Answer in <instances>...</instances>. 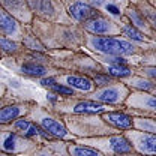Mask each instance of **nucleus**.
I'll return each mask as SVG.
<instances>
[{
  "instance_id": "nucleus-5",
  "label": "nucleus",
  "mask_w": 156,
  "mask_h": 156,
  "mask_svg": "<svg viewBox=\"0 0 156 156\" xmlns=\"http://www.w3.org/2000/svg\"><path fill=\"white\" fill-rule=\"evenodd\" d=\"M84 27H86L89 32H92V33L102 35V33H107V32L110 30V23L102 18H93V20L86 21Z\"/></svg>"
},
{
  "instance_id": "nucleus-28",
  "label": "nucleus",
  "mask_w": 156,
  "mask_h": 156,
  "mask_svg": "<svg viewBox=\"0 0 156 156\" xmlns=\"http://www.w3.org/2000/svg\"><path fill=\"white\" fill-rule=\"evenodd\" d=\"M149 107H152L153 110H156V98H152V99H149Z\"/></svg>"
},
{
  "instance_id": "nucleus-9",
  "label": "nucleus",
  "mask_w": 156,
  "mask_h": 156,
  "mask_svg": "<svg viewBox=\"0 0 156 156\" xmlns=\"http://www.w3.org/2000/svg\"><path fill=\"white\" fill-rule=\"evenodd\" d=\"M0 27H2V30L5 33H12L17 29V23H15V20L12 17H9L5 11H2L0 12Z\"/></svg>"
},
{
  "instance_id": "nucleus-12",
  "label": "nucleus",
  "mask_w": 156,
  "mask_h": 156,
  "mask_svg": "<svg viewBox=\"0 0 156 156\" xmlns=\"http://www.w3.org/2000/svg\"><path fill=\"white\" fill-rule=\"evenodd\" d=\"M20 116V108L18 107H5L0 113V122L2 123H8L14 119Z\"/></svg>"
},
{
  "instance_id": "nucleus-24",
  "label": "nucleus",
  "mask_w": 156,
  "mask_h": 156,
  "mask_svg": "<svg viewBox=\"0 0 156 156\" xmlns=\"http://www.w3.org/2000/svg\"><path fill=\"white\" fill-rule=\"evenodd\" d=\"M107 11L111 12V14H114V15H119V14H120V11L117 9L114 5H107Z\"/></svg>"
},
{
  "instance_id": "nucleus-21",
  "label": "nucleus",
  "mask_w": 156,
  "mask_h": 156,
  "mask_svg": "<svg viewBox=\"0 0 156 156\" xmlns=\"http://www.w3.org/2000/svg\"><path fill=\"white\" fill-rule=\"evenodd\" d=\"M14 147H15V135L14 134H9V135L6 136L5 143H3V149L5 150H14Z\"/></svg>"
},
{
  "instance_id": "nucleus-4",
  "label": "nucleus",
  "mask_w": 156,
  "mask_h": 156,
  "mask_svg": "<svg viewBox=\"0 0 156 156\" xmlns=\"http://www.w3.org/2000/svg\"><path fill=\"white\" fill-rule=\"evenodd\" d=\"M41 125H42V128L48 132V134H51V135L57 136V138H63V136L68 134V131H66V128L57 122V120H54V119H50V117H45V119H42V122H41Z\"/></svg>"
},
{
  "instance_id": "nucleus-26",
  "label": "nucleus",
  "mask_w": 156,
  "mask_h": 156,
  "mask_svg": "<svg viewBox=\"0 0 156 156\" xmlns=\"http://www.w3.org/2000/svg\"><path fill=\"white\" fill-rule=\"evenodd\" d=\"M110 62H111V63H116V65H123V63H125V60L122 57H114V58H111Z\"/></svg>"
},
{
  "instance_id": "nucleus-10",
  "label": "nucleus",
  "mask_w": 156,
  "mask_h": 156,
  "mask_svg": "<svg viewBox=\"0 0 156 156\" xmlns=\"http://www.w3.org/2000/svg\"><path fill=\"white\" fill-rule=\"evenodd\" d=\"M66 81H68V84H71L72 87L80 89V90H90L92 89V81L86 77H68Z\"/></svg>"
},
{
  "instance_id": "nucleus-8",
  "label": "nucleus",
  "mask_w": 156,
  "mask_h": 156,
  "mask_svg": "<svg viewBox=\"0 0 156 156\" xmlns=\"http://www.w3.org/2000/svg\"><path fill=\"white\" fill-rule=\"evenodd\" d=\"M15 128L27 136L42 135V134H44L36 125H33V123H30V122H27V120H17V122H15Z\"/></svg>"
},
{
  "instance_id": "nucleus-2",
  "label": "nucleus",
  "mask_w": 156,
  "mask_h": 156,
  "mask_svg": "<svg viewBox=\"0 0 156 156\" xmlns=\"http://www.w3.org/2000/svg\"><path fill=\"white\" fill-rule=\"evenodd\" d=\"M69 14L74 17L78 21H89V20H93L96 18V11L86 5V3H74L71 8H69Z\"/></svg>"
},
{
  "instance_id": "nucleus-20",
  "label": "nucleus",
  "mask_w": 156,
  "mask_h": 156,
  "mask_svg": "<svg viewBox=\"0 0 156 156\" xmlns=\"http://www.w3.org/2000/svg\"><path fill=\"white\" fill-rule=\"evenodd\" d=\"M53 90L56 92V93H58V95H72L74 93V90L71 89V87H66V86H60V84H54L53 86Z\"/></svg>"
},
{
  "instance_id": "nucleus-18",
  "label": "nucleus",
  "mask_w": 156,
  "mask_h": 156,
  "mask_svg": "<svg viewBox=\"0 0 156 156\" xmlns=\"http://www.w3.org/2000/svg\"><path fill=\"white\" fill-rule=\"evenodd\" d=\"M141 147L146 152H153L156 153V136H147L141 141Z\"/></svg>"
},
{
  "instance_id": "nucleus-3",
  "label": "nucleus",
  "mask_w": 156,
  "mask_h": 156,
  "mask_svg": "<svg viewBox=\"0 0 156 156\" xmlns=\"http://www.w3.org/2000/svg\"><path fill=\"white\" fill-rule=\"evenodd\" d=\"M104 120L119 129H128L132 126V119L123 113H108L104 116Z\"/></svg>"
},
{
  "instance_id": "nucleus-17",
  "label": "nucleus",
  "mask_w": 156,
  "mask_h": 156,
  "mask_svg": "<svg viewBox=\"0 0 156 156\" xmlns=\"http://www.w3.org/2000/svg\"><path fill=\"white\" fill-rule=\"evenodd\" d=\"M123 33L126 35V36H129V38H132L134 41H143L144 36H143V33L140 32V30H136L134 26H126L125 29H123Z\"/></svg>"
},
{
  "instance_id": "nucleus-25",
  "label": "nucleus",
  "mask_w": 156,
  "mask_h": 156,
  "mask_svg": "<svg viewBox=\"0 0 156 156\" xmlns=\"http://www.w3.org/2000/svg\"><path fill=\"white\" fill-rule=\"evenodd\" d=\"M41 84H42V86H51V87H53V86H54V80H53V78H45V80L41 81Z\"/></svg>"
},
{
  "instance_id": "nucleus-6",
  "label": "nucleus",
  "mask_w": 156,
  "mask_h": 156,
  "mask_svg": "<svg viewBox=\"0 0 156 156\" xmlns=\"http://www.w3.org/2000/svg\"><path fill=\"white\" fill-rule=\"evenodd\" d=\"M110 144H111V149L116 152V153H128L132 150V146L131 143L125 138V136H111L110 138Z\"/></svg>"
},
{
  "instance_id": "nucleus-7",
  "label": "nucleus",
  "mask_w": 156,
  "mask_h": 156,
  "mask_svg": "<svg viewBox=\"0 0 156 156\" xmlns=\"http://www.w3.org/2000/svg\"><path fill=\"white\" fill-rule=\"evenodd\" d=\"M74 111L78 114L80 113H102L104 105L98 104V102H92V101H84V102H80L74 107Z\"/></svg>"
},
{
  "instance_id": "nucleus-19",
  "label": "nucleus",
  "mask_w": 156,
  "mask_h": 156,
  "mask_svg": "<svg viewBox=\"0 0 156 156\" xmlns=\"http://www.w3.org/2000/svg\"><path fill=\"white\" fill-rule=\"evenodd\" d=\"M0 45H2V48H3L5 51H8V53H12V51L17 50V44L12 42V41H8L6 38L0 39Z\"/></svg>"
},
{
  "instance_id": "nucleus-16",
  "label": "nucleus",
  "mask_w": 156,
  "mask_h": 156,
  "mask_svg": "<svg viewBox=\"0 0 156 156\" xmlns=\"http://www.w3.org/2000/svg\"><path fill=\"white\" fill-rule=\"evenodd\" d=\"M108 72L113 75V77H128L131 74L129 68L123 66V65H114V66H110Z\"/></svg>"
},
{
  "instance_id": "nucleus-23",
  "label": "nucleus",
  "mask_w": 156,
  "mask_h": 156,
  "mask_svg": "<svg viewBox=\"0 0 156 156\" xmlns=\"http://www.w3.org/2000/svg\"><path fill=\"white\" fill-rule=\"evenodd\" d=\"M136 87H138V89L149 90V89H152V87H153V84H152V83H149V81H136Z\"/></svg>"
},
{
  "instance_id": "nucleus-15",
  "label": "nucleus",
  "mask_w": 156,
  "mask_h": 156,
  "mask_svg": "<svg viewBox=\"0 0 156 156\" xmlns=\"http://www.w3.org/2000/svg\"><path fill=\"white\" fill-rule=\"evenodd\" d=\"M30 5L42 14H53V6L48 0H30Z\"/></svg>"
},
{
  "instance_id": "nucleus-14",
  "label": "nucleus",
  "mask_w": 156,
  "mask_h": 156,
  "mask_svg": "<svg viewBox=\"0 0 156 156\" xmlns=\"http://www.w3.org/2000/svg\"><path fill=\"white\" fill-rule=\"evenodd\" d=\"M69 152L72 156H101V152H98L95 149H90V147H83V146L71 147Z\"/></svg>"
},
{
  "instance_id": "nucleus-1",
  "label": "nucleus",
  "mask_w": 156,
  "mask_h": 156,
  "mask_svg": "<svg viewBox=\"0 0 156 156\" xmlns=\"http://www.w3.org/2000/svg\"><path fill=\"white\" fill-rule=\"evenodd\" d=\"M93 47L105 54H131L134 53L132 44L116 38H96L93 39Z\"/></svg>"
},
{
  "instance_id": "nucleus-11",
  "label": "nucleus",
  "mask_w": 156,
  "mask_h": 156,
  "mask_svg": "<svg viewBox=\"0 0 156 156\" xmlns=\"http://www.w3.org/2000/svg\"><path fill=\"white\" fill-rule=\"evenodd\" d=\"M95 96H96L98 101H102V102H108V104H111V102H116L117 99H119V92H117L116 89H105V90H102V92L96 93Z\"/></svg>"
},
{
  "instance_id": "nucleus-27",
  "label": "nucleus",
  "mask_w": 156,
  "mask_h": 156,
  "mask_svg": "<svg viewBox=\"0 0 156 156\" xmlns=\"http://www.w3.org/2000/svg\"><path fill=\"white\" fill-rule=\"evenodd\" d=\"M147 74L156 80V68H149V69H147Z\"/></svg>"
},
{
  "instance_id": "nucleus-22",
  "label": "nucleus",
  "mask_w": 156,
  "mask_h": 156,
  "mask_svg": "<svg viewBox=\"0 0 156 156\" xmlns=\"http://www.w3.org/2000/svg\"><path fill=\"white\" fill-rule=\"evenodd\" d=\"M95 83H96L98 86L108 84V83H110V77H108V75H96V77H95Z\"/></svg>"
},
{
  "instance_id": "nucleus-13",
  "label": "nucleus",
  "mask_w": 156,
  "mask_h": 156,
  "mask_svg": "<svg viewBox=\"0 0 156 156\" xmlns=\"http://www.w3.org/2000/svg\"><path fill=\"white\" fill-rule=\"evenodd\" d=\"M21 69L24 74L33 75V77H42L45 74V68L41 65H36V63H26V65H23Z\"/></svg>"
}]
</instances>
